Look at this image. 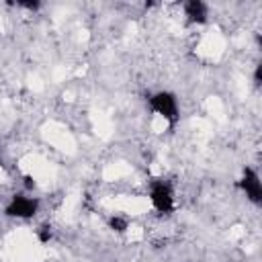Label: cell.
Here are the masks:
<instances>
[{
    "mask_svg": "<svg viewBox=\"0 0 262 262\" xmlns=\"http://www.w3.org/2000/svg\"><path fill=\"white\" fill-rule=\"evenodd\" d=\"M149 104H151V108L158 115H162L170 123H176L178 121V106H176L174 94H170V92H158V94H154L149 98Z\"/></svg>",
    "mask_w": 262,
    "mask_h": 262,
    "instance_id": "obj_1",
    "label": "cell"
},
{
    "mask_svg": "<svg viewBox=\"0 0 262 262\" xmlns=\"http://www.w3.org/2000/svg\"><path fill=\"white\" fill-rule=\"evenodd\" d=\"M37 207H39V201L37 199L14 194L12 201H10V205L6 207V215H10V217H33L37 213Z\"/></svg>",
    "mask_w": 262,
    "mask_h": 262,
    "instance_id": "obj_2",
    "label": "cell"
},
{
    "mask_svg": "<svg viewBox=\"0 0 262 262\" xmlns=\"http://www.w3.org/2000/svg\"><path fill=\"white\" fill-rule=\"evenodd\" d=\"M151 203L160 213H170L172 211V190H170L168 182L156 180L151 184Z\"/></svg>",
    "mask_w": 262,
    "mask_h": 262,
    "instance_id": "obj_3",
    "label": "cell"
},
{
    "mask_svg": "<svg viewBox=\"0 0 262 262\" xmlns=\"http://www.w3.org/2000/svg\"><path fill=\"white\" fill-rule=\"evenodd\" d=\"M239 186L246 190V194H248V199L252 203H260L262 201V186H260L258 174L252 168H246L244 170V178L239 180Z\"/></svg>",
    "mask_w": 262,
    "mask_h": 262,
    "instance_id": "obj_4",
    "label": "cell"
},
{
    "mask_svg": "<svg viewBox=\"0 0 262 262\" xmlns=\"http://www.w3.org/2000/svg\"><path fill=\"white\" fill-rule=\"evenodd\" d=\"M184 12L190 23H203L207 18V6L201 0H188L184 4Z\"/></svg>",
    "mask_w": 262,
    "mask_h": 262,
    "instance_id": "obj_5",
    "label": "cell"
},
{
    "mask_svg": "<svg viewBox=\"0 0 262 262\" xmlns=\"http://www.w3.org/2000/svg\"><path fill=\"white\" fill-rule=\"evenodd\" d=\"M111 227H113L115 231H125V229H127V221H125V219H119V217H113V219H111Z\"/></svg>",
    "mask_w": 262,
    "mask_h": 262,
    "instance_id": "obj_6",
    "label": "cell"
},
{
    "mask_svg": "<svg viewBox=\"0 0 262 262\" xmlns=\"http://www.w3.org/2000/svg\"><path fill=\"white\" fill-rule=\"evenodd\" d=\"M49 235H51V229H49V225H43V227H39V239H41V242H47V239H49Z\"/></svg>",
    "mask_w": 262,
    "mask_h": 262,
    "instance_id": "obj_7",
    "label": "cell"
},
{
    "mask_svg": "<svg viewBox=\"0 0 262 262\" xmlns=\"http://www.w3.org/2000/svg\"><path fill=\"white\" fill-rule=\"evenodd\" d=\"M18 6H23V8H29V10H35V8H39V2H16Z\"/></svg>",
    "mask_w": 262,
    "mask_h": 262,
    "instance_id": "obj_8",
    "label": "cell"
},
{
    "mask_svg": "<svg viewBox=\"0 0 262 262\" xmlns=\"http://www.w3.org/2000/svg\"><path fill=\"white\" fill-rule=\"evenodd\" d=\"M260 76H262V66H256V74H254V82H256V86H260Z\"/></svg>",
    "mask_w": 262,
    "mask_h": 262,
    "instance_id": "obj_9",
    "label": "cell"
},
{
    "mask_svg": "<svg viewBox=\"0 0 262 262\" xmlns=\"http://www.w3.org/2000/svg\"><path fill=\"white\" fill-rule=\"evenodd\" d=\"M25 186H27V188H33V186H35V182H33L31 176H25Z\"/></svg>",
    "mask_w": 262,
    "mask_h": 262,
    "instance_id": "obj_10",
    "label": "cell"
},
{
    "mask_svg": "<svg viewBox=\"0 0 262 262\" xmlns=\"http://www.w3.org/2000/svg\"><path fill=\"white\" fill-rule=\"evenodd\" d=\"M0 162H2V160H0Z\"/></svg>",
    "mask_w": 262,
    "mask_h": 262,
    "instance_id": "obj_11",
    "label": "cell"
}]
</instances>
